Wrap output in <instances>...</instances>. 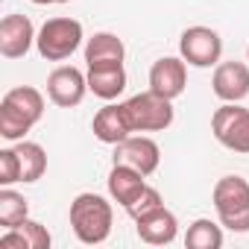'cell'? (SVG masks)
Wrapping results in <instances>:
<instances>
[{"mask_svg": "<svg viewBox=\"0 0 249 249\" xmlns=\"http://www.w3.org/2000/svg\"><path fill=\"white\" fill-rule=\"evenodd\" d=\"M18 156V170H21V182H38L47 170V153L33 144V141H18L15 147Z\"/></svg>", "mask_w": 249, "mask_h": 249, "instance_id": "19", "label": "cell"}, {"mask_svg": "<svg viewBox=\"0 0 249 249\" xmlns=\"http://www.w3.org/2000/svg\"><path fill=\"white\" fill-rule=\"evenodd\" d=\"M144 179H147V176H144L141 170L129 167V164H114L111 173H108V194H111V199H117L123 208L132 205L135 196L147 188Z\"/></svg>", "mask_w": 249, "mask_h": 249, "instance_id": "17", "label": "cell"}, {"mask_svg": "<svg viewBox=\"0 0 249 249\" xmlns=\"http://www.w3.org/2000/svg\"><path fill=\"white\" fill-rule=\"evenodd\" d=\"M33 3H38V6H47V3H59V0H33Z\"/></svg>", "mask_w": 249, "mask_h": 249, "instance_id": "24", "label": "cell"}, {"mask_svg": "<svg viewBox=\"0 0 249 249\" xmlns=\"http://www.w3.org/2000/svg\"><path fill=\"white\" fill-rule=\"evenodd\" d=\"M126 47L114 33H94L85 44V62L91 65H103V62H123Z\"/></svg>", "mask_w": 249, "mask_h": 249, "instance_id": "18", "label": "cell"}, {"mask_svg": "<svg viewBox=\"0 0 249 249\" xmlns=\"http://www.w3.org/2000/svg\"><path fill=\"white\" fill-rule=\"evenodd\" d=\"M44 114V97L33 85H18L0 100V138L24 141V135Z\"/></svg>", "mask_w": 249, "mask_h": 249, "instance_id": "1", "label": "cell"}, {"mask_svg": "<svg viewBox=\"0 0 249 249\" xmlns=\"http://www.w3.org/2000/svg\"><path fill=\"white\" fill-rule=\"evenodd\" d=\"M33 41H36V30L27 15H6L0 21V53L6 59L27 56Z\"/></svg>", "mask_w": 249, "mask_h": 249, "instance_id": "12", "label": "cell"}, {"mask_svg": "<svg viewBox=\"0 0 249 249\" xmlns=\"http://www.w3.org/2000/svg\"><path fill=\"white\" fill-rule=\"evenodd\" d=\"M111 220H114L111 205L100 194H79L71 202V226H73V234L82 243H88V246H97V243H103L111 234Z\"/></svg>", "mask_w": 249, "mask_h": 249, "instance_id": "2", "label": "cell"}, {"mask_svg": "<svg viewBox=\"0 0 249 249\" xmlns=\"http://www.w3.org/2000/svg\"><path fill=\"white\" fill-rule=\"evenodd\" d=\"M159 161H161V150L153 138L129 135L120 144H114V164H129V167L141 170L144 176H153L159 170Z\"/></svg>", "mask_w": 249, "mask_h": 249, "instance_id": "8", "label": "cell"}, {"mask_svg": "<svg viewBox=\"0 0 249 249\" xmlns=\"http://www.w3.org/2000/svg\"><path fill=\"white\" fill-rule=\"evenodd\" d=\"M123 108H126L132 132H161L173 123V100H167L156 91L129 97L123 103Z\"/></svg>", "mask_w": 249, "mask_h": 249, "instance_id": "4", "label": "cell"}, {"mask_svg": "<svg viewBox=\"0 0 249 249\" xmlns=\"http://www.w3.org/2000/svg\"><path fill=\"white\" fill-rule=\"evenodd\" d=\"M182 59L194 68H211L223 56V38L211 27H188L179 38Z\"/></svg>", "mask_w": 249, "mask_h": 249, "instance_id": "7", "label": "cell"}, {"mask_svg": "<svg viewBox=\"0 0 249 249\" xmlns=\"http://www.w3.org/2000/svg\"><path fill=\"white\" fill-rule=\"evenodd\" d=\"M27 217H30V202L18 191L3 185V191H0V226H3V229H15Z\"/></svg>", "mask_w": 249, "mask_h": 249, "instance_id": "20", "label": "cell"}, {"mask_svg": "<svg viewBox=\"0 0 249 249\" xmlns=\"http://www.w3.org/2000/svg\"><path fill=\"white\" fill-rule=\"evenodd\" d=\"M188 85V68H185V59H176V56H164L159 59L153 68H150V91L167 97V100H176Z\"/></svg>", "mask_w": 249, "mask_h": 249, "instance_id": "11", "label": "cell"}, {"mask_svg": "<svg viewBox=\"0 0 249 249\" xmlns=\"http://www.w3.org/2000/svg\"><path fill=\"white\" fill-rule=\"evenodd\" d=\"M59 3H68V0H59Z\"/></svg>", "mask_w": 249, "mask_h": 249, "instance_id": "26", "label": "cell"}, {"mask_svg": "<svg viewBox=\"0 0 249 249\" xmlns=\"http://www.w3.org/2000/svg\"><path fill=\"white\" fill-rule=\"evenodd\" d=\"M211 129L214 138L231 150V153H249V108L237 106V103H226L214 111L211 117Z\"/></svg>", "mask_w": 249, "mask_h": 249, "instance_id": "6", "label": "cell"}, {"mask_svg": "<svg viewBox=\"0 0 249 249\" xmlns=\"http://www.w3.org/2000/svg\"><path fill=\"white\" fill-rule=\"evenodd\" d=\"M38 53L47 62H65L82 44V24L76 18H50L36 36Z\"/></svg>", "mask_w": 249, "mask_h": 249, "instance_id": "5", "label": "cell"}, {"mask_svg": "<svg viewBox=\"0 0 249 249\" xmlns=\"http://www.w3.org/2000/svg\"><path fill=\"white\" fill-rule=\"evenodd\" d=\"M88 91V76H82V71L62 65L47 76V97L59 106V108H73L82 103Z\"/></svg>", "mask_w": 249, "mask_h": 249, "instance_id": "9", "label": "cell"}, {"mask_svg": "<svg viewBox=\"0 0 249 249\" xmlns=\"http://www.w3.org/2000/svg\"><path fill=\"white\" fill-rule=\"evenodd\" d=\"M246 59H249V47H246Z\"/></svg>", "mask_w": 249, "mask_h": 249, "instance_id": "25", "label": "cell"}, {"mask_svg": "<svg viewBox=\"0 0 249 249\" xmlns=\"http://www.w3.org/2000/svg\"><path fill=\"white\" fill-rule=\"evenodd\" d=\"M211 199L229 231H249V182L243 176H223L214 185Z\"/></svg>", "mask_w": 249, "mask_h": 249, "instance_id": "3", "label": "cell"}, {"mask_svg": "<svg viewBox=\"0 0 249 249\" xmlns=\"http://www.w3.org/2000/svg\"><path fill=\"white\" fill-rule=\"evenodd\" d=\"M185 246L188 249H220L223 229L211 220H196V223H191V229L185 234Z\"/></svg>", "mask_w": 249, "mask_h": 249, "instance_id": "21", "label": "cell"}, {"mask_svg": "<svg viewBox=\"0 0 249 249\" xmlns=\"http://www.w3.org/2000/svg\"><path fill=\"white\" fill-rule=\"evenodd\" d=\"M50 231L27 217L15 229H6L0 234V249H50Z\"/></svg>", "mask_w": 249, "mask_h": 249, "instance_id": "16", "label": "cell"}, {"mask_svg": "<svg viewBox=\"0 0 249 249\" xmlns=\"http://www.w3.org/2000/svg\"><path fill=\"white\" fill-rule=\"evenodd\" d=\"M21 182V170H18V156L15 147L0 150V185H15Z\"/></svg>", "mask_w": 249, "mask_h": 249, "instance_id": "23", "label": "cell"}, {"mask_svg": "<svg viewBox=\"0 0 249 249\" xmlns=\"http://www.w3.org/2000/svg\"><path fill=\"white\" fill-rule=\"evenodd\" d=\"M159 205H164V202H161V194H159L156 188H150V185H147V188L135 196V202H132V205H126V214H129L132 220H138L141 214H147V211H153V208H159Z\"/></svg>", "mask_w": 249, "mask_h": 249, "instance_id": "22", "label": "cell"}, {"mask_svg": "<svg viewBox=\"0 0 249 249\" xmlns=\"http://www.w3.org/2000/svg\"><path fill=\"white\" fill-rule=\"evenodd\" d=\"M135 229H138V237L144 243H153V246H167L176 240V231H179V220L173 211H167L164 205L141 214L135 220Z\"/></svg>", "mask_w": 249, "mask_h": 249, "instance_id": "13", "label": "cell"}, {"mask_svg": "<svg viewBox=\"0 0 249 249\" xmlns=\"http://www.w3.org/2000/svg\"><path fill=\"white\" fill-rule=\"evenodd\" d=\"M94 135L103 141V144H120L123 138L132 135V126H129V117H126V108L123 103H108L103 106L97 114H94V123H91Z\"/></svg>", "mask_w": 249, "mask_h": 249, "instance_id": "14", "label": "cell"}, {"mask_svg": "<svg viewBox=\"0 0 249 249\" xmlns=\"http://www.w3.org/2000/svg\"><path fill=\"white\" fill-rule=\"evenodd\" d=\"M126 88V71L123 62H103V65H91L88 68V91H94V97L100 100H114Z\"/></svg>", "mask_w": 249, "mask_h": 249, "instance_id": "15", "label": "cell"}, {"mask_svg": "<svg viewBox=\"0 0 249 249\" xmlns=\"http://www.w3.org/2000/svg\"><path fill=\"white\" fill-rule=\"evenodd\" d=\"M211 88L223 103H240L249 94V65H243V62H220L214 68Z\"/></svg>", "mask_w": 249, "mask_h": 249, "instance_id": "10", "label": "cell"}]
</instances>
